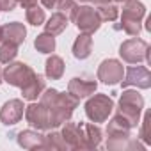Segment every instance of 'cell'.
<instances>
[{"label":"cell","mask_w":151,"mask_h":151,"mask_svg":"<svg viewBox=\"0 0 151 151\" xmlns=\"http://www.w3.org/2000/svg\"><path fill=\"white\" fill-rule=\"evenodd\" d=\"M140 139L146 144H151V112L144 114V121L140 126Z\"/></svg>","instance_id":"obj_29"},{"label":"cell","mask_w":151,"mask_h":151,"mask_svg":"<svg viewBox=\"0 0 151 151\" xmlns=\"http://www.w3.org/2000/svg\"><path fill=\"white\" fill-rule=\"evenodd\" d=\"M66 27H68V18L59 11V13H53L48 18V22L45 23V32H48L52 36H59L66 30Z\"/></svg>","instance_id":"obj_19"},{"label":"cell","mask_w":151,"mask_h":151,"mask_svg":"<svg viewBox=\"0 0 151 151\" xmlns=\"http://www.w3.org/2000/svg\"><path fill=\"white\" fill-rule=\"evenodd\" d=\"M45 73H46L48 78L59 80L62 75H64V60H62L59 55L48 57V59H46V64H45Z\"/></svg>","instance_id":"obj_20"},{"label":"cell","mask_w":151,"mask_h":151,"mask_svg":"<svg viewBox=\"0 0 151 151\" xmlns=\"http://www.w3.org/2000/svg\"><path fill=\"white\" fill-rule=\"evenodd\" d=\"M114 110V100L107 94H94L86 103V116L93 123H105Z\"/></svg>","instance_id":"obj_2"},{"label":"cell","mask_w":151,"mask_h":151,"mask_svg":"<svg viewBox=\"0 0 151 151\" xmlns=\"http://www.w3.org/2000/svg\"><path fill=\"white\" fill-rule=\"evenodd\" d=\"M78 101L73 94H66V93H59L57 89H46L45 93H41V103L46 109H53V107H66L75 110L78 107Z\"/></svg>","instance_id":"obj_5"},{"label":"cell","mask_w":151,"mask_h":151,"mask_svg":"<svg viewBox=\"0 0 151 151\" xmlns=\"http://www.w3.org/2000/svg\"><path fill=\"white\" fill-rule=\"evenodd\" d=\"M123 75H124L123 64L116 59H105L98 68V80H101L107 86L119 84L123 80Z\"/></svg>","instance_id":"obj_6"},{"label":"cell","mask_w":151,"mask_h":151,"mask_svg":"<svg viewBox=\"0 0 151 151\" xmlns=\"http://www.w3.org/2000/svg\"><path fill=\"white\" fill-rule=\"evenodd\" d=\"M73 22H75V25L78 27V30L87 32V34L96 32L100 29V25H101V20H100L96 9L94 7H89V6L78 7V11H77V14H75V20Z\"/></svg>","instance_id":"obj_4"},{"label":"cell","mask_w":151,"mask_h":151,"mask_svg":"<svg viewBox=\"0 0 151 151\" xmlns=\"http://www.w3.org/2000/svg\"><path fill=\"white\" fill-rule=\"evenodd\" d=\"M23 112H25V107H23V101L22 100H9L2 105L0 109V121L4 124H16L20 123V119L23 117Z\"/></svg>","instance_id":"obj_11"},{"label":"cell","mask_w":151,"mask_h":151,"mask_svg":"<svg viewBox=\"0 0 151 151\" xmlns=\"http://www.w3.org/2000/svg\"><path fill=\"white\" fill-rule=\"evenodd\" d=\"M25 119L30 126L37 130H50V114L43 103H30L25 107Z\"/></svg>","instance_id":"obj_8"},{"label":"cell","mask_w":151,"mask_h":151,"mask_svg":"<svg viewBox=\"0 0 151 151\" xmlns=\"http://www.w3.org/2000/svg\"><path fill=\"white\" fill-rule=\"evenodd\" d=\"M16 2H20L23 7H32V6L37 4V0H16Z\"/></svg>","instance_id":"obj_32"},{"label":"cell","mask_w":151,"mask_h":151,"mask_svg":"<svg viewBox=\"0 0 151 151\" xmlns=\"http://www.w3.org/2000/svg\"><path fill=\"white\" fill-rule=\"evenodd\" d=\"M96 13H98L101 22H114L117 18V14H119V9L114 4H98Z\"/></svg>","instance_id":"obj_23"},{"label":"cell","mask_w":151,"mask_h":151,"mask_svg":"<svg viewBox=\"0 0 151 151\" xmlns=\"http://www.w3.org/2000/svg\"><path fill=\"white\" fill-rule=\"evenodd\" d=\"M27 22L34 27L45 23V9H41L37 4L32 7H27Z\"/></svg>","instance_id":"obj_25"},{"label":"cell","mask_w":151,"mask_h":151,"mask_svg":"<svg viewBox=\"0 0 151 151\" xmlns=\"http://www.w3.org/2000/svg\"><path fill=\"white\" fill-rule=\"evenodd\" d=\"M16 55H18V46L4 41V45L0 46V62H2V64H9V62L14 60Z\"/></svg>","instance_id":"obj_26"},{"label":"cell","mask_w":151,"mask_h":151,"mask_svg":"<svg viewBox=\"0 0 151 151\" xmlns=\"http://www.w3.org/2000/svg\"><path fill=\"white\" fill-rule=\"evenodd\" d=\"M18 144L23 149H45V135L32 130H23L18 133Z\"/></svg>","instance_id":"obj_15"},{"label":"cell","mask_w":151,"mask_h":151,"mask_svg":"<svg viewBox=\"0 0 151 151\" xmlns=\"http://www.w3.org/2000/svg\"><path fill=\"white\" fill-rule=\"evenodd\" d=\"M64 142L71 149H86V140H84V126L77 123H64L62 132H60Z\"/></svg>","instance_id":"obj_10"},{"label":"cell","mask_w":151,"mask_h":151,"mask_svg":"<svg viewBox=\"0 0 151 151\" xmlns=\"http://www.w3.org/2000/svg\"><path fill=\"white\" fill-rule=\"evenodd\" d=\"M93 50V37L87 32H82L73 43V55L77 59H87Z\"/></svg>","instance_id":"obj_16"},{"label":"cell","mask_w":151,"mask_h":151,"mask_svg":"<svg viewBox=\"0 0 151 151\" xmlns=\"http://www.w3.org/2000/svg\"><path fill=\"white\" fill-rule=\"evenodd\" d=\"M84 126V140H86V149H96L101 142V130L89 123V124H82Z\"/></svg>","instance_id":"obj_21"},{"label":"cell","mask_w":151,"mask_h":151,"mask_svg":"<svg viewBox=\"0 0 151 151\" xmlns=\"http://www.w3.org/2000/svg\"><path fill=\"white\" fill-rule=\"evenodd\" d=\"M34 46H36V50L41 52V53H52V52L55 50V37H53L52 34H48V32H43V34H39V36L36 37Z\"/></svg>","instance_id":"obj_22"},{"label":"cell","mask_w":151,"mask_h":151,"mask_svg":"<svg viewBox=\"0 0 151 151\" xmlns=\"http://www.w3.org/2000/svg\"><path fill=\"white\" fill-rule=\"evenodd\" d=\"M146 50H147L146 41H142V39H128L119 46V55L123 57V60H126L130 64H137V62L144 60Z\"/></svg>","instance_id":"obj_7"},{"label":"cell","mask_w":151,"mask_h":151,"mask_svg":"<svg viewBox=\"0 0 151 151\" xmlns=\"http://www.w3.org/2000/svg\"><path fill=\"white\" fill-rule=\"evenodd\" d=\"M57 9H60V13L68 18V20H75V14L78 11V4L75 0H60Z\"/></svg>","instance_id":"obj_27"},{"label":"cell","mask_w":151,"mask_h":151,"mask_svg":"<svg viewBox=\"0 0 151 151\" xmlns=\"http://www.w3.org/2000/svg\"><path fill=\"white\" fill-rule=\"evenodd\" d=\"M123 82V87H139V89H149L151 87V73L147 68L144 66H133L130 69H126V77Z\"/></svg>","instance_id":"obj_9"},{"label":"cell","mask_w":151,"mask_h":151,"mask_svg":"<svg viewBox=\"0 0 151 151\" xmlns=\"http://www.w3.org/2000/svg\"><path fill=\"white\" fill-rule=\"evenodd\" d=\"M130 123L121 116V114H116L110 121H109V126H107V135L110 139H130Z\"/></svg>","instance_id":"obj_14"},{"label":"cell","mask_w":151,"mask_h":151,"mask_svg":"<svg viewBox=\"0 0 151 151\" xmlns=\"http://www.w3.org/2000/svg\"><path fill=\"white\" fill-rule=\"evenodd\" d=\"M121 27L128 36H139L140 34V22L135 20H128V18H121Z\"/></svg>","instance_id":"obj_28"},{"label":"cell","mask_w":151,"mask_h":151,"mask_svg":"<svg viewBox=\"0 0 151 151\" xmlns=\"http://www.w3.org/2000/svg\"><path fill=\"white\" fill-rule=\"evenodd\" d=\"M41 2H43V6H45L46 9H55V7L59 6L60 0H41Z\"/></svg>","instance_id":"obj_31"},{"label":"cell","mask_w":151,"mask_h":151,"mask_svg":"<svg viewBox=\"0 0 151 151\" xmlns=\"http://www.w3.org/2000/svg\"><path fill=\"white\" fill-rule=\"evenodd\" d=\"M45 149H68V144L64 142L60 133L52 132V133L45 135Z\"/></svg>","instance_id":"obj_24"},{"label":"cell","mask_w":151,"mask_h":151,"mask_svg":"<svg viewBox=\"0 0 151 151\" xmlns=\"http://www.w3.org/2000/svg\"><path fill=\"white\" fill-rule=\"evenodd\" d=\"M0 41H2V27H0Z\"/></svg>","instance_id":"obj_35"},{"label":"cell","mask_w":151,"mask_h":151,"mask_svg":"<svg viewBox=\"0 0 151 151\" xmlns=\"http://www.w3.org/2000/svg\"><path fill=\"white\" fill-rule=\"evenodd\" d=\"M144 109V98L137 93V91H123L121 98H119V109L117 114H121L132 128H135L139 124L140 119V112Z\"/></svg>","instance_id":"obj_1"},{"label":"cell","mask_w":151,"mask_h":151,"mask_svg":"<svg viewBox=\"0 0 151 151\" xmlns=\"http://www.w3.org/2000/svg\"><path fill=\"white\" fill-rule=\"evenodd\" d=\"M78 2H93V0H78Z\"/></svg>","instance_id":"obj_36"},{"label":"cell","mask_w":151,"mask_h":151,"mask_svg":"<svg viewBox=\"0 0 151 151\" xmlns=\"http://www.w3.org/2000/svg\"><path fill=\"white\" fill-rule=\"evenodd\" d=\"M94 4H114V2H126V0H93Z\"/></svg>","instance_id":"obj_33"},{"label":"cell","mask_w":151,"mask_h":151,"mask_svg":"<svg viewBox=\"0 0 151 151\" xmlns=\"http://www.w3.org/2000/svg\"><path fill=\"white\" fill-rule=\"evenodd\" d=\"M16 7V0H0V11H13Z\"/></svg>","instance_id":"obj_30"},{"label":"cell","mask_w":151,"mask_h":151,"mask_svg":"<svg viewBox=\"0 0 151 151\" xmlns=\"http://www.w3.org/2000/svg\"><path fill=\"white\" fill-rule=\"evenodd\" d=\"M43 91H45V78L41 77V75H37V73H36V77H34L25 87H22V94H23V98L29 100V101L37 100V96H41Z\"/></svg>","instance_id":"obj_17"},{"label":"cell","mask_w":151,"mask_h":151,"mask_svg":"<svg viewBox=\"0 0 151 151\" xmlns=\"http://www.w3.org/2000/svg\"><path fill=\"white\" fill-rule=\"evenodd\" d=\"M4 82V78H2V69H0V84Z\"/></svg>","instance_id":"obj_34"},{"label":"cell","mask_w":151,"mask_h":151,"mask_svg":"<svg viewBox=\"0 0 151 151\" xmlns=\"http://www.w3.org/2000/svg\"><path fill=\"white\" fill-rule=\"evenodd\" d=\"M25 36H27V29L23 27V23L13 22V23H6L2 27V41L11 43L14 46H20L25 41Z\"/></svg>","instance_id":"obj_13"},{"label":"cell","mask_w":151,"mask_h":151,"mask_svg":"<svg viewBox=\"0 0 151 151\" xmlns=\"http://www.w3.org/2000/svg\"><path fill=\"white\" fill-rule=\"evenodd\" d=\"M144 16H146V7L142 2H139V0H126L123 4V16L121 18L140 22Z\"/></svg>","instance_id":"obj_18"},{"label":"cell","mask_w":151,"mask_h":151,"mask_svg":"<svg viewBox=\"0 0 151 151\" xmlns=\"http://www.w3.org/2000/svg\"><path fill=\"white\" fill-rule=\"evenodd\" d=\"M34 77H36V71L23 62H9V66H6V69L2 71L4 82L14 87H20V89L25 87Z\"/></svg>","instance_id":"obj_3"},{"label":"cell","mask_w":151,"mask_h":151,"mask_svg":"<svg viewBox=\"0 0 151 151\" xmlns=\"http://www.w3.org/2000/svg\"><path fill=\"white\" fill-rule=\"evenodd\" d=\"M96 87H98V84L94 80H86V78H80V77H75L68 84V93L73 94L77 100H82V98L93 96L96 93Z\"/></svg>","instance_id":"obj_12"}]
</instances>
